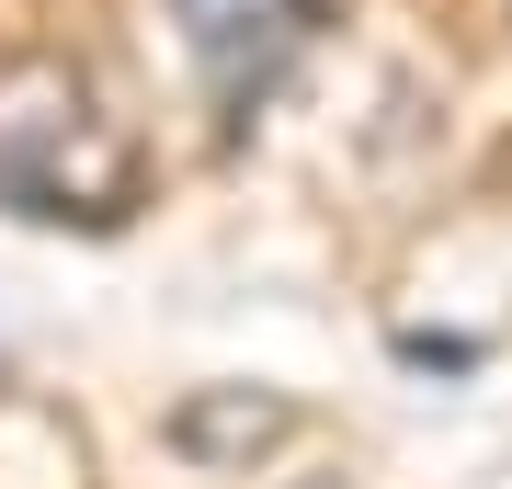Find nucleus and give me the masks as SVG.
Masks as SVG:
<instances>
[{"instance_id": "f257e3e1", "label": "nucleus", "mask_w": 512, "mask_h": 489, "mask_svg": "<svg viewBox=\"0 0 512 489\" xmlns=\"http://www.w3.org/2000/svg\"><path fill=\"white\" fill-rule=\"evenodd\" d=\"M0 205L12 217H80V228H114L137 205V137L103 114L92 69H69V57L0 69Z\"/></svg>"}, {"instance_id": "f03ea898", "label": "nucleus", "mask_w": 512, "mask_h": 489, "mask_svg": "<svg viewBox=\"0 0 512 489\" xmlns=\"http://www.w3.org/2000/svg\"><path fill=\"white\" fill-rule=\"evenodd\" d=\"M319 23H330V0H171V35L205 69L217 114L274 103V80L319 46Z\"/></svg>"}]
</instances>
